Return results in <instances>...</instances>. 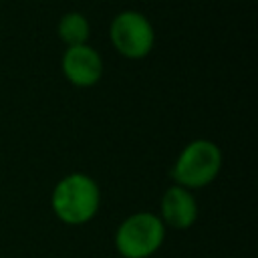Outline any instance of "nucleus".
I'll list each match as a JSON object with an SVG mask.
<instances>
[{
  "label": "nucleus",
  "mask_w": 258,
  "mask_h": 258,
  "mask_svg": "<svg viewBox=\"0 0 258 258\" xmlns=\"http://www.w3.org/2000/svg\"><path fill=\"white\" fill-rule=\"evenodd\" d=\"M50 208L58 222L67 226H85L99 214L101 187L89 173L71 171L54 183L50 191Z\"/></svg>",
  "instance_id": "f257e3e1"
},
{
  "label": "nucleus",
  "mask_w": 258,
  "mask_h": 258,
  "mask_svg": "<svg viewBox=\"0 0 258 258\" xmlns=\"http://www.w3.org/2000/svg\"><path fill=\"white\" fill-rule=\"evenodd\" d=\"M222 163L224 153L220 145L206 137H198L181 147L169 173L173 183L196 191L208 187L220 175Z\"/></svg>",
  "instance_id": "f03ea898"
},
{
  "label": "nucleus",
  "mask_w": 258,
  "mask_h": 258,
  "mask_svg": "<svg viewBox=\"0 0 258 258\" xmlns=\"http://www.w3.org/2000/svg\"><path fill=\"white\" fill-rule=\"evenodd\" d=\"M165 236L167 228L155 212H133L119 222L113 244L121 258H151L161 250Z\"/></svg>",
  "instance_id": "7ed1b4c3"
},
{
  "label": "nucleus",
  "mask_w": 258,
  "mask_h": 258,
  "mask_svg": "<svg viewBox=\"0 0 258 258\" xmlns=\"http://www.w3.org/2000/svg\"><path fill=\"white\" fill-rule=\"evenodd\" d=\"M109 42L127 60H143L155 46V26L143 12L125 8L109 22Z\"/></svg>",
  "instance_id": "20e7f679"
},
{
  "label": "nucleus",
  "mask_w": 258,
  "mask_h": 258,
  "mask_svg": "<svg viewBox=\"0 0 258 258\" xmlns=\"http://www.w3.org/2000/svg\"><path fill=\"white\" fill-rule=\"evenodd\" d=\"M60 73L73 87L89 89L103 79L105 62L101 52L89 42L79 46H67L60 56Z\"/></svg>",
  "instance_id": "39448f33"
},
{
  "label": "nucleus",
  "mask_w": 258,
  "mask_h": 258,
  "mask_svg": "<svg viewBox=\"0 0 258 258\" xmlns=\"http://www.w3.org/2000/svg\"><path fill=\"white\" fill-rule=\"evenodd\" d=\"M198 214H200V208H198V200L191 189H185L173 183L161 194L157 216L165 228L187 230L196 224Z\"/></svg>",
  "instance_id": "423d86ee"
},
{
  "label": "nucleus",
  "mask_w": 258,
  "mask_h": 258,
  "mask_svg": "<svg viewBox=\"0 0 258 258\" xmlns=\"http://www.w3.org/2000/svg\"><path fill=\"white\" fill-rule=\"evenodd\" d=\"M56 36L64 44V48L67 46L87 44L89 38H91V22L79 10L64 12L58 18V24H56Z\"/></svg>",
  "instance_id": "0eeeda50"
}]
</instances>
